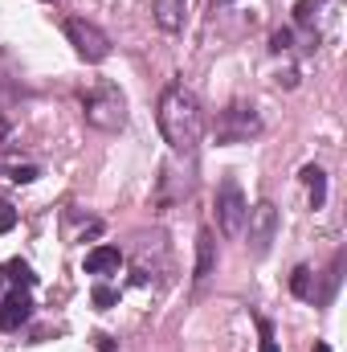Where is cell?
Here are the masks:
<instances>
[{
    "mask_svg": "<svg viewBox=\"0 0 347 352\" xmlns=\"http://www.w3.org/2000/svg\"><path fill=\"white\" fill-rule=\"evenodd\" d=\"M156 123H160V135L172 152H196V144L204 140V111H200V98L184 82L160 94V107H156Z\"/></svg>",
    "mask_w": 347,
    "mask_h": 352,
    "instance_id": "6da1fadb",
    "label": "cell"
},
{
    "mask_svg": "<svg viewBox=\"0 0 347 352\" xmlns=\"http://www.w3.org/2000/svg\"><path fill=\"white\" fill-rule=\"evenodd\" d=\"M82 115H86L90 127H98V131H119V127L127 123V98L119 94V87L98 82V87L82 98Z\"/></svg>",
    "mask_w": 347,
    "mask_h": 352,
    "instance_id": "7a4b0ae2",
    "label": "cell"
},
{
    "mask_svg": "<svg viewBox=\"0 0 347 352\" xmlns=\"http://www.w3.org/2000/svg\"><path fill=\"white\" fill-rule=\"evenodd\" d=\"M246 213H250V201H246L241 184L233 176H225L221 188H217V226H221V234L241 238L246 234Z\"/></svg>",
    "mask_w": 347,
    "mask_h": 352,
    "instance_id": "3957f363",
    "label": "cell"
},
{
    "mask_svg": "<svg viewBox=\"0 0 347 352\" xmlns=\"http://www.w3.org/2000/svg\"><path fill=\"white\" fill-rule=\"evenodd\" d=\"M66 37H70V45L78 50V58H86V62H106L110 58V37L86 21V16H66Z\"/></svg>",
    "mask_w": 347,
    "mask_h": 352,
    "instance_id": "277c9868",
    "label": "cell"
},
{
    "mask_svg": "<svg viewBox=\"0 0 347 352\" xmlns=\"http://www.w3.org/2000/svg\"><path fill=\"white\" fill-rule=\"evenodd\" d=\"M261 135V119L254 107H229L217 119V144H250Z\"/></svg>",
    "mask_w": 347,
    "mask_h": 352,
    "instance_id": "5b68a950",
    "label": "cell"
},
{
    "mask_svg": "<svg viewBox=\"0 0 347 352\" xmlns=\"http://www.w3.org/2000/svg\"><path fill=\"white\" fill-rule=\"evenodd\" d=\"M246 226H250V254H270L274 246V234H278V209L270 201H258L250 213H246Z\"/></svg>",
    "mask_w": 347,
    "mask_h": 352,
    "instance_id": "8992f818",
    "label": "cell"
},
{
    "mask_svg": "<svg viewBox=\"0 0 347 352\" xmlns=\"http://www.w3.org/2000/svg\"><path fill=\"white\" fill-rule=\"evenodd\" d=\"M29 316H33V299H29L25 291H12L8 299H0V332H12V328H21Z\"/></svg>",
    "mask_w": 347,
    "mask_h": 352,
    "instance_id": "52a82bcc",
    "label": "cell"
},
{
    "mask_svg": "<svg viewBox=\"0 0 347 352\" xmlns=\"http://www.w3.org/2000/svg\"><path fill=\"white\" fill-rule=\"evenodd\" d=\"M217 266V242H213V230H200L196 234V266H192V278L204 283Z\"/></svg>",
    "mask_w": 347,
    "mask_h": 352,
    "instance_id": "ba28073f",
    "label": "cell"
},
{
    "mask_svg": "<svg viewBox=\"0 0 347 352\" xmlns=\"http://www.w3.org/2000/svg\"><path fill=\"white\" fill-rule=\"evenodd\" d=\"M123 266V250L119 246H94L86 254V274H110Z\"/></svg>",
    "mask_w": 347,
    "mask_h": 352,
    "instance_id": "9c48e42d",
    "label": "cell"
},
{
    "mask_svg": "<svg viewBox=\"0 0 347 352\" xmlns=\"http://www.w3.org/2000/svg\"><path fill=\"white\" fill-rule=\"evenodd\" d=\"M184 4L188 0H156V25L164 33H176L184 25Z\"/></svg>",
    "mask_w": 347,
    "mask_h": 352,
    "instance_id": "30bf717a",
    "label": "cell"
},
{
    "mask_svg": "<svg viewBox=\"0 0 347 352\" xmlns=\"http://www.w3.org/2000/svg\"><path fill=\"white\" fill-rule=\"evenodd\" d=\"M302 180H307V188H311V209H323V205H327V176H323V168L307 164V168H302Z\"/></svg>",
    "mask_w": 347,
    "mask_h": 352,
    "instance_id": "8fae6325",
    "label": "cell"
},
{
    "mask_svg": "<svg viewBox=\"0 0 347 352\" xmlns=\"http://www.w3.org/2000/svg\"><path fill=\"white\" fill-rule=\"evenodd\" d=\"M8 283H21V287H33L37 283V274L29 270V263H21V258H12V263H4V270H0Z\"/></svg>",
    "mask_w": 347,
    "mask_h": 352,
    "instance_id": "7c38bea8",
    "label": "cell"
},
{
    "mask_svg": "<svg viewBox=\"0 0 347 352\" xmlns=\"http://www.w3.org/2000/svg\"><path fill=\"white\" fill-rule=\"evenodd\" d=\"M311 278H315V270H311V266H298V270L290 274V291H294L298 299H311V295H315V287H311Z\"/></svg>",
    "mask_w": 347,
    "mask_h": 352,
    "instance_id": "4fadbf2b",
    "label": "cell"
},
{
    "mask_svg": "<svg viewBox=\"0 0 347 352\" xmlns=\"http://www.w3.org/2000/svg\"><path fill=\"white\" fill-rule=\"evenodd\" d=\"M90 299H94V307H102V311H106V307H115V299H119V291H115V287H106V283H98Z\"/></svg>",
    "mask_w": 347,
    "mask_h": 352,
    "instance_id": "5bb4252c",
    "label": "cell"
},
{
    "mask_svg": "<svg viewBox=\"0 0 347 352\" xmlns=\"http://www.w3.org/2000/svg\"><path fill=\"white\" fill-rule=\"evenodd\" d=\"M37 168H33V164H16V168H12V180H16V184H33V180H37Z\"/></svg>",
    "mask_w": 347,
    "mask_h": 352,
    "instance_id": "9a60e30c",
    "label": "cell"
},
{
    "mask_svg": "<svg viewBox=\"0 0 347 352\" xmlns=\"http://www.w3.org/2000/svg\"><path fill=\"white\" fill-rule=\"evenodd\" d=\"M270 50H274V54H282V50H290V29H278V33L270 37Z\"/></svg>",
    "mask_w": 347,
    "mask_h": 352,
    "instance_id": "2e32d148",
    "label": "cell"
},
{
    "mask_svg": "<svg viewBox=\"0 0 347 352\" xmlns=\"http://www.w3.org/2000/svg\"><path fill=\"white\" fill-rule=\"evenodd\" d=\"M16 226V209L12 205H0V234H8Z\"/></svg>",
    "mask_w": 347,
    "mask_h": 352,
    "instance_id": "e0dca14e",
    "label": "cell"
},
{
    "mask_svg": "<svg viewBox=\"0 0 347 352\" xmlns=\"http://www.w3.org/2000/svg\"><path fill=\"white\" fill-rule=\"evenodd\" d=\"M258 328H261V349H258V352H278L274 336H270V324H265V320H258Z\"/></svg>",
    "mask_w": 347,
    "mask_h": 352,
    "instance_id": "ac0fdd59",
    "label": "cell"
},
{
    "mask_svg": "<svg viewBox=\"0 0 347 352\" xmlns=\"http://www.w3.org/2000/svg\"><path fill=\"white\" fill-rule=\"evenodd\" d=\"M98 349H102V352H115V344H110L106 336H98Z\"/></svg>",
    "mask_w": 347,
    "mask_h": 352,
    "instance_id": "d6986e66",
    "label": "cell"
},
{
    "mask_svg": "<svg viewBox=\"0 0 347 352\" xmlns=\"http://www.w3.org/2000/svg\"><path fill=\"white\" fill-rule=\"evenodd\" d=\"M315 352H331V344H315Z\"/></svg>",
    "mask_w": 347,
    "mask_h": 352,
    "instance_id": "ffe728a7",
    "label": "cell"
}]
</instances>
